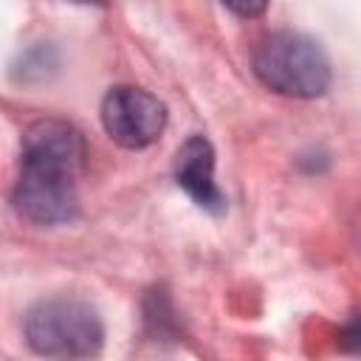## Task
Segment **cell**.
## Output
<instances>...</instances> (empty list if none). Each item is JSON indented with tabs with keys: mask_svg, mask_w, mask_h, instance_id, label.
Segmentation results:
<instances>
[{
	"mask_svg": "<svg viewBox=\"0 0 361 361\" xmlns=\"http://www.w3.org/2000/svg\"><path fill=\"white\" fill-rule=\"evenodd\" d=\"M82 135L54 118L34 121L23 135L14 209L34 226H62L79 212Z\"/></svg>",
	"mask_w": 361,
	"mask_h": 361,
	"instance_id": "1",
	"label": "cell"
},
{
	"mask_svg": "<svg viewBox=\"0 0 361 361\" xmlns=\"http://www.w3.org/2000/svg\"><path fill=\"white\" fill-rule=\"evenodd\" d=\"M254 73L268 90L290 99L324 96L333 79L324 51L293 31H276L262 39L254 54Z\"/></svg>",
	"mask_w": 361,
	"mask_h": 361,
	"instance_id": "2",
	"label": "cell"
},
{
	"mask_svg": "<svg viewBox=\"0 0 361 361\" xmlns=\"http://www.w3.org/2000/svg\"><path fill=\"white\" fill-rule=\"evenodd\" d=\"M25 338L34 353L48 358H90L102 350L104 327L87 302L54 296L25 313Z\"/></svg>",
	"mask_w": 361,
	"mask_h": 361,
	"instance_id": "3",
	"label": "cell"
},
{
	"mask_svg": "<svg viewBox=\"0 0 361 361\" xmlns=\"http://www.w3.org/2000/svg\"><path fill=\"white\" fill-rule=\"evenodd\" d=\"M102 124L118 147L144 149L161 138L166 127V107L141 87L118 85L102 102Z\"/></svg>",
	"mask_w": 361,
	"mask_h": 361,
	"instance_id": "4",
	"label": "cell"
},
{
	"mask_svg": "<svg viewBox=\"0 0 361 361\" xmlns=\"http://www.w3.org/2000/svg\"><path fill=\"white\" fill-rule=\"evenodd\" d=\"M175 180L178 186L209 214L226 212V195L214 180V149L209 138L192 135L175 152Z\"/></svg>",
	"mask_w": 361,
	"mask_h": 361,
	"instance_id": "5",
	"label": "cell"
},
{
	"mask_svg": "<svg viewBox=\"0 0 361 361\" xmlns=\"http://www.w3.org/2000/svg\"><path fill=\"white\" fill-rule=\"evenodd\" d=\"M228 11H234L237 17H259L268 8V0H220Z\"/></svg>",
	"mask_w": 361,
	"mask_h": 361,
	"instance_id": "6",
	"label": "cell"
}]
</instances>
